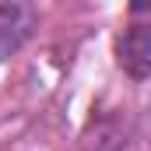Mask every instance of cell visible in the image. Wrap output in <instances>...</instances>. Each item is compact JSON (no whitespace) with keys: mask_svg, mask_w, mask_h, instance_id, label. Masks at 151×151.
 Here are the masks:
<instances>
[{"mask_svg":"<svg viewBox=\"0 0 151 151\" xmlns=\"http://www.w3.org/2000/svg\"><path fill=\"white\" fill-rule=\"evenodd\" d=\"M119 63L130 77H148L151 67V28L148 25H130L119 39Z\"/></svg>","mask_w":151,"mask_h":151,"instance_id":"1","label":"cell"}]
</instances>
